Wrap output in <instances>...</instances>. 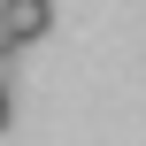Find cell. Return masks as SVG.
<instances>
[{
    "label": "cell",
    "instance_id": "obj_1",
    "mask_svg": "<svg viewBox=\"0 0 146 146\" xmlns=\"http://www.w3.org/2000/svg\"><path fill=\"white\" fill-rule=\"evenodd\" d=\"M0 23H8V38H15V46H31V38H46V31H54V0H8V15H0Z\"/></svg>",
    "mask_w": 146,
    "mask_h": 146
},
{
    "label": "cell",
    "instance_id": "obj_2",
    "mask_svg": "<svg viewBox=\"0 0 146 146\" xmlns=\"http://www.w3.org/2000/svg\"><path fill=\"white\" fill-rule=\"evenodd\" d=\"M8 115H15V108H8V85H0V131H8Z\"/></svg>",
    "mask_w": 146,
    "mask_h": 146
}]
</instances>
